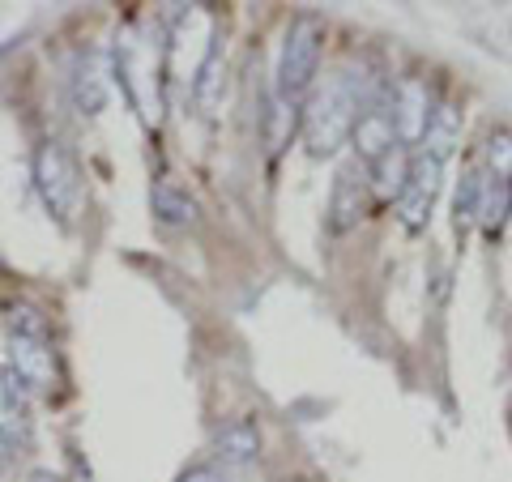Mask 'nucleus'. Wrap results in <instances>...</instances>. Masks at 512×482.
I'll return each instance as SVG.
<instances>
[{
	"label": "nucleus",
	"instance_id": "nucleus-1",
	"mask_svg": "<svg viewBox=\"0 0 512 482\" xmlns=\"http://www.w3.org/2000/svg\"><path fill=\"white\" fill-rule=\"evenodd\" d=\"M367 107V94L359 90V82L350 77H333L325 82V90H316L308 107H303V146L312 158H329L338 154L350 133H355L359 111Z\"/></svg>",
	"mask_w": 512,
	"mask_h": 482
},
{
	"label": "nucleus",
	"instance_id": "nucleus-2",
	"mask_svg": "<svg viewBox=\"0 0 512 482\" xmlns=\"http://www.w3.org/2000/svg\"><path fill=\"white\" fill-rule=\"evenodd\" d=\"M320 47H325V30L316 18H295L282 39L278 56V99L299 103L312 90L316 69H320Z\"/></svg>",
	"mask_w": 512,
	"mask_h": 482
},
{
	"label": "nucleus",
	"instance_id": "nucleus-3",
	"mask_svg": "<svg viewBox=\"0 0 512 482\" xmlns=\"http://www.w3.org/2000/svg\"><path fill=\"white\" fill-rule=\"evenodd\" d=\"M35 188L47 214H56L60 222H73L82 210V175H77L73 154L60 141H43L35 150Z\"/></svg>",
	"mask_w": 512,
	"mask_h": 482
},
{
	"label": "nucleus",
	"instance_id": "nucleus-4",
	"mask_svg": "<svg viewBox=\"0 0 512 482\" xmlns=\"http://www.w3.org/2000/svg\"><path fill=\"white\" fill-rule=\"evenodd\" d=\"M444 188V163L436 154H410V180L397 197V218H402L406 231H423L431 222V210H436V197Z\"/></svg>",
	"mask_w": 512,
	"mask_h": 482
},
{
	"label": "nucleus",
	"instance_id": "nucleus-5",
	"mask_svg": "<svg viewBox=\"0 0 512 482\" xmlns=\"http://www.w3.org/2000/svg\"><path fill=\"white\" fill-rule=\"evenodd\" d=\"M393 94V90H389ZM389 94L376 103H367L359 111V120H355V133H350V141H355V154H359V163L363 167H372L380 163L389 150H397L402 141H397V128H393V107H389Z\"/></svg>",
	"mask_w": 512,
	"mask_h": 482
},
{
	"label": "nucleus",
	"instance_id": "nucleus-6",
	"mask_svg": "<svg viewBox=\"0 0 512 482\" xmlns=\"http://www.w3.org/2000/svg\"><path fill=\"white\" fill-rule=\"evenodd\" d=\"M389 107H393V128H397V141L402 146H419L427 137V124H431V94H427V82L419 77H406L402 86L389 94Z\"/></svg>",
	"mask_w": 512,
	"mask_h": 482
},
{
	"label": "nucleus",
	"instance_id": "nucleus-7",
	"mask_svg": "<svg viewBox=\"0 0 512 482\" xmlns=\"http://www.w3.org/2000/svg\"><path fill=\"white\" fill-rule=\"evenodd\" d=\"M9 367H13V372H18L35 393H52L56 380H60L52 342H35V337H13V333H9Z\"/></svg>",
	"mask_w": 512,
	"mask_h": 482
},
{
	"label": "nucleus",
	"instance_id": "nucleus-8",
	"mask_svg": "<svg viewBox=\"0 0 512 482\" xmlns=\"http://www.w3.org/2000/svg\"><path fill=\"white\" fill-rule=\"evenodd\" d=\"M367 210V171L359 163H350L338 171V180H333V201H329V227L333 231H350L359 227V218Z\"/></svg>",
	"mask_w": 512,
	"mask_h": 482
},
{
	"label": "nucleus",
	"instance_id": "nucleus-9",
	"mask_svg": "<svg viewBox=\"0 0 512 482\" xmlns=\"http://www.w3.org/2000/svg\"><path fill=\"white\" fill-rule=\"evenodd\" d=\"M214 453L227 465H248L261 457V431H256L252 419H231L214 431Z\"/></svg>",
	"mask_w": 512,
	"mask_h": 482
},
{
	"label": "nucleus",
	"instance_id": "nucleus-10",
	"mask_svg": "<svg viewBox=\"0 0 512 482\" xmlns=\"http://www.w3.org/2000/svg\"><path fill=\"white\" fill-rule=\"evenodd\" d=\"M69 94H73V107L82 111V116H99L107 107V77H103V64L94 56L77 60V69L69 77Z\"/></svg>",
	"mask_w": 512,
	"mask_h": 482
},
{
	"label": "nucleus",
	"instance_id": "nucleus-11",
	"mask_svg": "<svg viewBox=\"0 0 512 482\" xmlns=\"http://www.w3.org/2000/svg\"><path fill=\"white\" fill-rule=\"evenodd\" d=\"M427 154H436L440 158V163H444V158L448 154H453L457 150V141H461V111H457V103H436V107H431V124H427Z\"/></svg>",
	"mask_w": 512,
	"mask_h": 482
},
{
	"label": "nucleus",
	"instance_id": "nucleus-12",
	"mask_svg": "<svg viewBox=\"0 0 512 482\" xmlns=\"http://www.w3.org/2000/svg\"><path fill=\"white\" fill-rule=\"evenodd\" d=\"M367 171H372V175H367V184L376 188V197L380 201H397V197H402V188H406V180H410V154L397 146V150H389L380 163H372Z\"/></svg>",
	"mask_w": 512,
	"mask_h": 482
},
{
	"label": "nucleus",
	"instance_id": "nucleus-13",
	"mask_svg": "<svg viewBox=\"0 0 512 482\" xmlns=\"http://www.w3.org/2000/svg\"><path fill=\"white\" fill-rule=\"evenodd\" d=\"M508 214H512V180H495V175H487L483 180V205H478V227H483L487 235H500Z\"/></svg>",
	"mask_w": 512,
	"mask_h": 482
},
{
	"label": "nucleus",
	"instance_id": "nucleus-14",
	"mask_svg": "<svg viewBox=\"0 0 512 482\" xmlns=\"http://www.w3.org/2000/svg\"><path fill=\"white\" fill-rule=\"evenodd\" d=\"M150 205H154V218L167 222V227H192V222H197V201L175 184H154Z\"/></svg>",
	"mask_w": 512,
	"mask_h": 482
},
{
	"label": "nucleus",
	"instance_id": "nucleus-15",
	"mask_svg": "<svg viewBox=\"0 0 512 482\" xmlns=\"http://www.w3.org/2000/svg\"><path fill=\"white\" fill-rule=\"evenodd\" d=\"M483 171H466V180H461L457 197H453V227L457 235H466L470 227H478V205H483Z\"/></svg>",
	"mask_w": 512,
	"mask_h": 482
},
{
	"label": "nucleus",
	"instance_id": "nucleus-16",
	"mask_svg": "<svg viewBox=\"0 0 512 482\" xmlns=\"http://www.w3.org/2000/svg\"><path fill=\"white\" fill-rule=\"evenodd\" d=\"M192 94H197L201 107H214L218 94H222V43L214 39L210 52H205L201 69H197V86H192Z\"/></svg>",
	"mask_w": 512,
	"mask_h": 482
},
{
	"label": "nucleus",
	"instance_id": "nucleus-17",
	"mask_svg": "<svg viewBox=\"0 0 512 482\" xmlns=\"http://www.w3.org/2000/svg\"><path fill=\"white\" fill-rule=\"evenodd\" d=\"M9 329H13V337L52 342V325H47V316L39 308H30V303H13V308H9Z\"/></svg>",
	"mask_w": 512,
	"mask_h": 482
},
{
	"label": "nucleus",
	"instance_id": "nucleus-18",
	"mask_svg": "<svg viewBox=\"0 0 512 482\" xmlns=\"http://www.w3.org/2000/svg\"><path fill=\"white\" fill-rule=\"evenodd\" d=\"M30 393H35V389H30V384H26L18 372H13L9 363L0 367V401H5V410H18V414H26V406H30Z\"/></svg>",
	"mask_w": 512,
	"mask_h": 482
},
{
	"label": "nucleus",
	"instance_id": "nucleus-19",
	"mask_svg": "<svg viewBox=\"0 0 512 482\" xmlns=\"http://www.w3.org/2000/svg\"><path fill=\"white\" fill-rule=\"evenodd\" d=\"M487 167H491L495 180H512V133L487 137Z\"/></svg>",
	"mask_w": 512,
	"mask_h": 482
},
{
	"label": "nucleus",
	"instance_id": "nucleus-20",
	"mask_svg": "<svg viewBox=\"0 0 512 482\" xmlns=\"http://www.w3.org/2000/svg\"><path fill=\"white\" fill-rule=\"evenodd\" d=\"M180 482H227V478H222V470H214V465H192V470L180 474Z\"/></svg>",
	"mask_w": 512,
	"mask_h": 482
},
{
	"label": "nucleus",
	"instance_id": "nucleus-21",
	"mask_svg": "<svg viewBox=\"0 0 512 482\" xmlns=\"http://www.w3.org/2000/svg\"><path fill=\"white\" fill-rule=\"evenodd\" d=\"M9 461H13V440L5 436V427H0V470H5Z\"/></svg>",
	"mask_w": 512,
	"mask_h": 482
},
{
	"label": "nucleus",
	"instance_id": "nucleus-22",
	"mask_svg": "<svg viewBox=\"0 0 512 482\" xmlns=\"http://www.w3.org/2000/svg\"><path fill=\"white\" fill-rule=\"evenodd\" d=\"M26 482H60V478H56L52 470H30V474H26Z\"/></svg>",
	"mask_w": 512,
	"mask_h": 482
}]
</instances>
